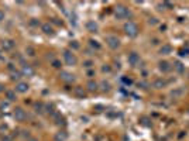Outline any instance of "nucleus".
<instances>
[{"label": "nucleus", "mask_w": 189, "mask_h": 141, "mask_svg": "<svg viewBox=\"0 0 189 141\" xmlns=\"http://www.w3.org/2000/svg\"><path fill=\"white\" fill-rule=\"evenodd\" d=\"M148 23H150V24H152V25H154V24H157L158 21H157V18H155V17H152V18H150V21H148Z\"/></svg>", "instance_id": "nucleus-33"}, {"label": "nucleus", "mask_w": 189, "mask_h": 141, "mask_svg": "<svg viewBox=\"0 0 189 141\" xmlns=\"http://www.w3.org/2000/svg\"><path fill=\"white\" fill-rule=\"evenodd\" d=\"M86 28H87V31L96 32V31H97V24L94 23V21H87V23H86Z\"/></svg>", "instance_id": "nucleus-19"}, {"label": "nucleus", "mask_w": 189, "mask_h": 141, "mask_svg": "<svg viewBox=\"0 0 189 141\" xmlns=\"http://www.w3.org/2000/svg\"><path fill=\"white\" fill-rule=\"evenodd\" d=\"M6 97H7L10 102L16 100V90H14V92H13V90H7V92H6Z\"/></svg>", "instance_id": "nucleus-22"}, {"label": "nucleus", "mask_w": 189, "mask_h": 141, "mask_svg": "<svg viewBox=\"0 0 189 141\" xmlns=\"http://www.w3.org/2000/svg\"><path fill=\"white\" fill-rule=\"evenodd\" d=\"M41 30L44 34H47V35H54V28H52V25L49 23H44L41 25Z\"/></svg>", "instance_id": "nucleus-11"}, {"label": "nucleus", "mask_w": 189, "mask_h": 141, "mask_svg": "<svg viewBox=\"0 0 189 141\" xmlns=\"http://www.w3.org/2000/svg\"><path fill=\"white\" fill-rule=\"evenodd\" d=\"M69 47L73 48V49H78V48H79V42H78V41H71Z\"/></svg>", "instance_id": "nucleus-27"}, {"label": "nucleus", "mask_w": 189, "mask_h": 141, "mask_svg": "<svg viewBox=\"0 0 189 141\" xmlns=\"http://www.w3.org/2000/svg\"><path fill=\"white\" fill-rule=\"evenodd\" d=\"M28 141H38V140H37V138H34V137H30V138H28Z\"/></svg>", "instance_id": "nucleus-40"}, {"label": "nucleus", "mask_w": 189, "mask_h": 141, "mask_svg": "<svg viewBox=\"0 0 189 141\" xmlns=\"http://www.w3.org/2000/svg\"><path fill=\"white\" fill-rule=\"evenodd\" d=\"M21 78V72H17V70H13L11 72V79L16 80V79H20Z\"/></svg>", "instance_id": "nucleus-24"}, {"label": "nucleus", "mask_w": 189, "mask_h": 141, "mask_svg": "<svg viewBox=\"0 0 189 141\" xmlns=\"http://www.w3.org/2000/svg\"><path fill=\"white\" fill-rule=\"evenodd\" d=\"M0 59H3V61H4V56H3V54H1V52H0Z\"/></svg>", "instance_id": "nucleus-41"}, {"label": "nucleus", "mask_w": 189, "mask_h": 141, "mask_svg": "<svg viewBox=\"0 0 189 141\" xmlns=\"http://www.w3.org/2000/svg\"><path fill=\"white\" fill-rule=\"evenodd\" d=\"M106 44L109 45V48L111 49H117L120 47V39L116 37V35H107L106 37Z\"/></svg>", "instance_id": "nucleus-4"}, {"label": "nucleus", "mask_w": 189, "mask_h": 141, "mask_svg": "<svg viewBox=\"0 0 189 141\" xmlns=\"http://www.w3.org/2000/svg\"><path fill=\"white\" fill-rule=\"evenodd\" d=\"M52 23L58 24V25H62V21H59V20H58V18H52Z\"/></svg>", "instance_id": "nucleus-35"}, {"label": "nucleus", "mask_w": 189, "mask_h": 141, "mask_svg": "<svg viewBox=\"0 0 189 141\" xmlns=\"http://www.w3.org/2000/svg\"><path fill=\"white\" fill-rule=\"evenodd\" d=\"M172 52V47L169 44H162V47L159 48V54L161 55H168Z\"/></svg>", "instance_id": "nucleus-16"}, {"label": "nucleus", "mask_w": 189, "mask_h": 141, "mask_svg": "<svg viewBox=\"0 0 189 141\" xmlns=\"http://www.w3.org/2000/svg\"><path fill=\"white\" fill-rule=\"evenodd\" d=\"M86 87H87V90H89V92H97V90H99V83H97V82H94V80H89V82H87V85H86Z\"/></svg>", "instance_id": "nucleus-14"}, {"label": "nucleus", "mask_w": 189, "mask_h": 141, "mask_svg": "<svg viewBox=\"0 0 189 141\" xmlns=\"http://www.w3.org/2000/svg\"><path fill=\"white\" fill-rule=\"evenodd\" d=\"M158 44V39L157 38H152V45H157Z\"/></svg>", "instance_id": "nucleus-39"}, {"label": "nucleus", "mask_w": 189, "mask_h": 141, "mask_svg": "<svg viewBox=\"0 0 189 141\" xmlns=\"http://www.w3.org/2000/svg\"><path fill=\"white\" fill-rule=\"evenodd\" d=\"M14 45H16V42H14L13 39H3V41H1V47H3V49H6V51L13 49Z\"/></svg>", "instance_id": "nucleus-9"}, {"label": "nucleus", "mask_w": 189, "mask_h": 141, "mask_svg": "<svg viewBox=\"0 0 189 141\" xmlns=\"http://www.w3.org/2000/svg\"><path fill=\"white\" fill-rule=\"evenodd\" d=\"M27 90H28V85L25 82H18L16 85V92H18V93H25Z\"/></svg>", "instance_id": "nucleus-13"}, {"label": "nucleus", "mask_w": 189, "mask_h": 141, "mask_svg": "<svg viewBox=\"0 0 189 141\" xmlns=\"http://www.w3.org/2000/svg\"><path fill=\"white\" fill-rule=\"evenodd\" d=\"M124 32H126L128 37H131V38L137 37L138 35V27H137V24L133 23V21H127L124 24Z\"/></svg>", "instance_id": "nucleus-1"}, {"label": "nucleus", "mask_w": 189, "mask_h": 141, "mask_svg": "<svg viewBox=\"0 0 189 141\" xmlns=\"http://www.w3.org/2000/svg\"><path fill=\"white\" fill-rule=\"evenodd\" d=\"M182 94H183V89H182V87H176V89H173L172 92H171V96H172L173 99L181 97Z\"/></svg>", "instance_id": "nucleus-18"}, {"label": "nucleus", "mask_w": 189, "mask_h": 141, "mask_svg": "<svg viewBox=\"0 0 189 141\" xmlns=\"http://www.w3.org/2000/svg\"><path fill=\"white\" fill-rule=\"evenodd\" d=\"M21 75H25V76H32V75H34V69L31 68V65L24 63L23 68H21Z\"/></svg>", "instance_id": "nucleus-12"}, {"label": "nucleus", "mask_w": 189, "mask_h": 141, "mask_svg": "<svg viewBox=\"0 0 189 141\" xmlns=\"http://www.w3.org/2000/svg\"><path fill=\"white\" fill-rule=\"evenodd\" d=\"M59 78H61V80L65 82V83H72V82L75 80V76H73L72 73H69V72H66V70H61Z\"/></svg>", "instance_id": "nucleus-6"}, {"label": "nucleus", "mask_w": 189, "mask_h": 141, "mask_svg": "<svg viewBox=\"0 0 189 141\" xmlns=\"http://www.w3.org/2000/svg\"><path fill=\"white\" fill-rule=\"evenodd\" d=\"M138 87H141V89H147V87H148V83H147V82H138Z\"/></svg>", "instance_id": "nucleus-28"}, {"label": "nucleus", "mask_w": 189, "mask_h": 141, "mask_svg": "<svg viewBox=\"0 0 189 141\" xmlns=\"http://www.w3.org/2000/svg\"><path fill=\"white\" fill-rule=\"evenodd\" d=\"M93 65H94V62L93 61H90V59H87V61L83 62V66H85V68H92Z\"/></svg>", "instance_id": "nucleus-26"}, {"label": "nucleus", "mask_w": 189, "mask_h": 141, "mask_svg": "<svg viewBox=\"0 0 189 141\" xmlns=\"http://www.w3.org/2000/svg\"><path fill=\"white\" fill-rule=\"evenodd\" d=\"M68 138V133L66 131H58L55 134V141H66Z\"/></svg>", "instance_id": "nucleus-17"}, {"label": "nucleus", "mask_w": 189, "mask_h": 141, "mask_svg": "<svg viewBox=\"0 0 189 141\" xmlns=\"http://www.w3.org/2000/svg\"><path fill=\"white\" fill-rule=\"evenodd\" d=\"M3 141H11V137H10V135H6V137L3 138Z\"/></svg>", "instance_id": "nucleus-38"}, {"label": "nucleus", "mask_w": 189, "mask_h": 141, "mask_svg": "<svg viewBox=\"0 0 189 141\" xmlns=\"http://www.w3.org/2000/svg\"><path fill=\"white\" fill-rule=\"evenodd\" d=\"M165 86H166V80L162 78H157L152 82V87H155V89H162Z\"/></svg>", "instance_id": "nucleus-10"}, {"label": "nucleus", "mask_w": 189, "mask_h": 141, "mask_svg": "<svg viewBox=\"0 0 189 141\" xmlns=\"http://www.w3.org/2000/svg\"><path fill=\"white\" fill-rule=\"evenodd\" d=\"M121 80L126 83V85H130L131 83V79H127V78H121Z\"/></svg>", "instance_id": "nucleus-32"}, {"label": "nucleus", "mask_w": 189, "mask_h": 141, "mask_svg": "<svg viewBox=\"0 0 189 141\" xmlns=\"http://www.w3.org/2000/svg\"><path fill=\"white\" fill-rule=\"evenodd\" d=\"M127 61H128V63L131 66H137L140 63V55L137 54V52H130L128 56H127Z\"/></svg>", "instance_id": "nucleus-5"}, {"label": "nucleus", "mask_w": 189, "mask_h": 141, "mask_svg": "<svg viewBox=\"0 0 189 141\" xmlns=\"http://www.w3.org/2000/svg\"><path fill=\"white\" fill-rule=\"evenodd\" d=\"M158 68H159V70H161V72L168 73L169 70L172 69V65L168 62V61H159V62H158Z\"/></svg>", "instance_id": "nucleus-8"}, {"label": "nucleus", "mask_w": 189, "mask_h": 141, "mask_svg": "<svg viewBox=\"0 0 189 141\" xmlns=\"http://www.w3.org/2000/svg\"><path fill=\"white\" fill-rule=\"evenodd\" d=\"M25 52H27V55H30V56H34V55H35V49L32 47H27Z\"/></svg>", "instance_id": "nucleus-25"}, {"label": "nucleus", "mask_w": 189, "mask_h": 141, "mask_svg": "<svg viewBox=\"0 0 189 141\" xmlns=\"http://www.w3.org/2000/svg\"><path fill=\"white\" fill-rule=\"evenodd\" d=\"M3 20H4V11H3V10H0V23H1Z\"/></svg>", "instance_id": "nucleus-34"}, {"label": "nucleus", "mask_w": 189, "mask_h": 141, "mask_svg": "<svg viewBox=\"0 0 189 141\" xmlns=\"http://www.w3.org/2000/svg\"><path fill=\"white\" fill-rule=\"evenodd\" d=\"M35 111H37V113H42V104H41V103L35 104Z\"/></svg>", "instance_id": "nucleus-29"}, {"label": "nucleus", "mask_w": 189, "mask_h": 141, "mask_svg": "<svg viewBox=\"0 0 189 141\" xmlns=\"http://www.w3.org/2000/svg\"><path fill=\"white\" fill-rule=\"evenodd\" d=\"M173 68H175V70H176L178 73H182V72H185V66L182 65V62H175Z\"/></svg>", "instance_id": "nucleus-20"}, {"label": "nucleus", "mask_w": 189, "mask_h": 141, "mask_svg": "<svg viewBox=\"0 0 189 141\" xmlns=\"http://www.w3.org/2000/svg\"><path fill=\"white\" fill-rule=\"evenodd\" d=\"M93 75H94V72H93V70H87V76H89V78H92Z\"/></svg>", "instance_id": "nucleus-36"}, {"label": "nucleus", "mask_w": 189, "mask_h": 141, "mask_svg": "<svg viewBox=\"0 0 189 141\" xmlns=\"http://www.w3.org/2000/svg\"><path fill=\"white\" fill-rule=\"evenodd\" d=\"M13 116H14V118H16V121H24V120L27 118V114H25V111H24L21 107H17V109H14Z\"/></svg>", "instance_id": "nucleus-7"}, {"label": "nucleus", "mask_w": 189, "mask_h": 141, "mask_svg": "<svg viewBox=\"0 0 189 141\" xmlns=\"http://www.w3.org/2000/svg\"><path fill=\"white\" fill-rule=\"evenodd\" d=\"M13 65H14V63H11V62H10V63L7 65V68H8L10 70H13V69H14V66H13Z\"/></svg>", "instance_id": "nucleus-37"}, {"label": "nucleus", "mask_w": 189, "mask_h": 141, "mask_svg": "<svg viewBox=\"0 0 189 141\" xmlns=\"http://www.w3.org/2000/svg\"><path fill=\"white\" fill-rule=\"evenodd\" d=\"M73 94H75L76 97H80V99L86 97V92L83 90V87H80V86H76L73 89Z\"/></svg>", "instance_id": "nucleus-15"}, {"label": "nucleus", "mask_w": 189, "mask_h": 141, "mask_svg": "<svg viewBox=\"0 0 189 141\" xmlns=\"http://www.w3.org/2000/svg\"><path fill=\"white\" fill-rule=\"evenodd\" d=\"M110 83L109 82H106V80H103L102 83H100V89H102V92H109L110 90Z\"/></svg>", "instance_id": "nucleus-21"}, {"label": "nucleus", "mask_w": 189, "mask_h": 141, "mask_svg": "<svg viewBox=\"0 0 189 141\" xmlns=\"http://www.w3.org/2000/svg\"><path fill=\"white\" fill-rule=\"evenodd\" d=\"M52 66H54V68H61V62H59V61H52Z\"/></svg>", "instance_id": "nucleus-31"}, {"label": "nucleus", "mask_w": 189, "mask_h": 141, "mask_svg": "<svg viewBox=\"0 0 189 141\" xmlns=\"http://www.w3.org/2000/svg\"><path fill=\"white\" fill-rule=\"evenodd\" d=\"M63 61L66 65H69V66H73V65H76L78 62V58H76V55L73 54L72 51L69 49H65L63 51Z\"/></svg>", "instance_id": "nucleus-3"}, {"label": "nucleus", "mask_w": 189, "mask_h": 141, "mask_svg": "<svg viewBox=\"0 0 189 141\" xmlns=\"http://www.w3.org/2000/svg\"><path fill=\"white\" fill-rule=\"evenodd\" d=\"M3 90H4V89H3V86H1V85H0V93H1V92H3Z\"/></svg>", "instance_id": "nucleus-42"}, {"label": "nucleus", "mask_w": 189, "mask_h": 141, "mask_svg": "<svg viewBox=\"0 0 189 141\" xmlns=\"http://www.w3.org/2000/svg\"><path fill=\"white\" fill-rule=\"evenodd\" d=\"M114 16L117 17V18H127V17L130 16V10L126 7V6H123V4H117L116 7H114Z\"/></svg>", "instance_id": "nucleus-2"}, {"label": "nucleus", "mask_w": 189, "mask_h": 141, "mask_svg": "<svg viewBox=\"0 0 189 141\" xmlns=\"http://www.w3.org/2000/svg\"><path fill=\"white\" fill-rule=\"evenodd\" d=\"M102 70H103V72H110V65H103V66H102Z\"/></svg>", "instance_id": "nucleus-30"}, {"label": "nucleus", "mask_w": 189, "mask_h": 141, "mask_svg": "<svg viewBox=\"0 0 189 141\" xmlns=\"http://www.w3.org/2000/svg\"><path fill=\"white\" fill-rule=\"evenodd\" d=\"M89 45L92 48H94V49H100V44H99L97 41H94V39H90V41H89Z\"/></svg>", "instance_id": "nucleus-23"}]
</instances>
